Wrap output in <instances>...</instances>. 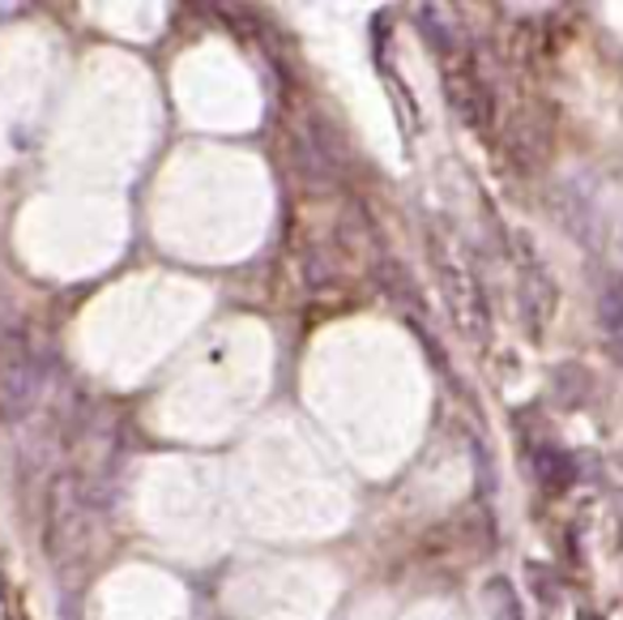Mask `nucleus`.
Returning <instances> with one entry per match:
<instances>
[{"label": "nucleus", "instance_id": "f257e3e1", "mask_svg": "<svg viewBox=\"0 0 623 620\" xmlns=\"http://www.w3.org/2000/svg\"><path fill=\"white\" fill-rule=\"evenodd\" d=\"M48 557L60 569L82 561L90 548V492H86L82 476H56L52 492H48Z\"/></svg>", "mask_w": 623, "mask_h": 620}, {"label": "nucleus", "instance_id": "f03ea898", "mask_svg": "<svg viewBox=\"0 0 623 620\" xmlns=\"http://www.w3.org/2000/svg\"><path fill=\"white\" fill-rule=\"evenodd\" d=\"M43 360L30 347V339H4L0 342V420L18 423L34 411L43 398Z\"/></svg>", "mask_w": 623, "mask_h": 620}, {"label": "nucleus", "instance_id": "7ed1b4c3", "mask_svg": "<svg viewBox=\"0 0 623 620\" xmlns=\"http://www.w3.org/2000/svg\"><path fill=\"white\" fill-rule=\"evenodd\" d=\"M432 266H435V279L444 282V300H449V309L458 317L461 326L474 334L479 330V321H483V291H479V282L465 274V266L449 257V249L435 240L432 244Z\"/></svg>", "mask_w": 623, "mask_h": 620}, {"label": "nucleus", "instance_id": "20e7f679", "mask_svg": "<svg viewBox=\"0 0 623 620\" xmlns=\"http://www.w3.org/2000/svg\"><path fill=\"white\" fill-rule=\"evenodd\" d=\"M555 300H560V291H555V279L542 270L539 261H525V270H521V309L530 317V326H534V334H539L542 326L551 321V312H555Z\"/></svg>", "mask_w": 623, "mask_h": 620}, {"label": "nucleus", "instance_id": "39448f33", "mask_svg": "<svg viewBox=\"0 0 623 620\" xmlns=\"http://www.w3.org/2000/svg\"><path fill=\"white\" fill-rule=\"evenodd\" d=\"M534 471H539L542 488H551V492L569 488L572 476H576L572 458H569V453H560V450H539V453H534Z\"/></svg>", "mask_w": 623, "mask_h": 620}, {"label": "nucleus", "instance_id": "423d86ee", "mask_svg": "<svg viewBox=\"0 0 623 620\" xmlns=\"http://www.w3.org/2000/svg\"><path fill=\"white\" fill-rule=\"evenodd\" d=\"M488 612L491 620H525L521 617V599H516L513 582L509 578H491L488 582Z\"/></svg>", "mask_w": 623, "mask_h": 620}, {"label": "nucleus", "instance_id": "0eeeda50", "mask_svg": "<svg viewBox=\"0 0 623 620\" xmlns=\"http://www.w3.org/2000/svg\"><path fill=\"white\" fill-rule=\"evenodd\" d=\"M597 321L606 334H623V279L606 282L597 296Z\"/></svg>", "mask_w": 623, "mask_h": 620}, {"label": "nucleus", "instance_id": "6e6552de", "mask_svg": "<svg viewBox=\"0 0 623 620\" xmlns=\"http://www.w3.org/2000/svg\"><path fill=\"white\" fill-rule=\"evenodd\" d=\"M576 620H597V617H594V612H581V617H576Z\"/></svg>", "mask_w": 623, "mask_h": 620}]
</instances>
